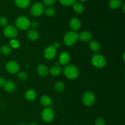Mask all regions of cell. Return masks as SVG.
<instances>
[{
  "mask_svg": "<svg viewBox=\"0 0 125 125\" xmlns=\"http://www.w3.org/2000/svg\"><path fill=\"white\" fill-rule=\"evenodd\" d=\"M63 74L67 78L70 79H74L79 75L78 70L75 66L73 65H69L66 66L63 68Z\"/></svg>",
  "mask_w": 125,
  "mask_h": 125,
  "instance_id": "obj_1",
  "label": "cell"
},
{
  "mask_svg": "<svg viewBox=\"0 0 125 125\" xmlns=\"http://www.w3.org/2000/svg\"><path fill=\"white\" fill-rule=\"evenodd\" d=\"M15 25L18 29L25 31L29 29L31 26V21L27 17L21 16L18 17L15 20Z\"/></svg>",
  "mask_w": 125,
  "mask_h": 125,
  "instance_id": "obj_2",
  "label": "cell"
},
{
  "mask_svg": "<svg viewBox=\"0 0 125 125\" xmlns=\"http://www.w3.org/2000/svg\"><path fill=\"white\" fill-rule=\"evenodd\" d=\"M78 39V34L74 31H70L65 35L63 42L67 46H72L77 42Z\"/></svg>",
  "mask_w": 125,
  "mask_h": 125,
  "instance_id": "obj_3",
  "label": "cell"
},
{
  "mask_svg": "<svg viewBox=\"0 0 125 125\" xmlns=\"http://www.w3.org/2000/svg\"><path fill=\"white\" fill-rule=\"evenodd\" d=\"M92 62L94 67L98 68H103L106 65V61L101 54H95L92 59Z\"/></svg>",
  "mask_w": 125,
  "mask_h": 125,
  "instance_id": "obj_4",
  "label": "cell"
},
{
  "mask_svg": "<svg viewBox=\"0 0 125 125\" xmlns=\"http://www.w3.org/2000/svg\"><path fill=\"white\" fill-rule=\"evenodd\" d=\"M42 118L46 123H51L54 118V113L53 110L50 107L44 109L42 112Z\"/></svg>",
  "mask_w": 125,
  "mask_h": 125,
  "instance_id": "obj_5",
  "label": "cell"
},
{
  "mask_svg": "<svg viewBox=\"0 0 125 125\" xmlns=\"http://www.w3.org/2000/svg\"><path fill=\"white\" fill-rule=\"evenodd\" d=\"M45 11L43 5L40 2L35 3L31 8V13L34 17L42 15Z\"/></svg>",
  "mask_w": 125,
  "mask_h": 125,
  "instance_id": "obj_6",
  "label": "cell"
},
{
  "mask_svg": "<svg viewBox=\"0 0 125 125\" xmlns=\"http://www.w3.org/2000/svg\"><path fill=\"white\" fill-rule=\"evenodd\" d=\"M3 32L5 36L10 38V39H13V38L16 37L18 35L17 29L13 26L11 25L6 26L4 29Z\"/></svg>",
  "mask_w": 125,
  "mask_h": 125,
  "instance_id": "obj_7",
  "label": "cell"
},
{
  "mask_svg": "<svg viewBox=\"0 0 125 125\" xmlns=\"http://www.w3.org/2000/svg\"><path fill=\"white\" fill-rule=\"evenodd\" d=\"M95 97L94 94L90 92H87L85 93L83 95V103L87 106H91L95 103Z\"/></svg>",
  "mask_w": 125,
  "mask_h": 125,
  "instance_id": "obj_8",
  "label": "cell"
},
{
  "mask_svg": "<svg viewBox=\"0 0 125 125\" xmlns=\"http://www.w3.org/2000/svg\"><path fill=\"white\" fill-rule=\"evenodd\" d=\"M56 49L52 45L49 46L44 51V56L47 60H51L56 56Z\"/></svg>",
  "mask_w": 125,
  "mask_h": 125,
  "instance_id": "obj_9",
  "label": "cell"
},
{
  "mask_svg": "<svg viewBox=\"0 0 125 125\" xmlns=\"http://www.w3.org/2000/svg\"><path fill=\"white\" fill-rule=\"evenodd\" d=\"M6 69L10 73L15 74L19 70V65L15 61H10L6 64Z\"/></svg>",
  "mask_w": 125,
  "mask_h": 125,
  "instance_id": "obj_10",
  "label": "cell"
},
{
  "mask_svg": "<svg viewBox=\"0 0 125 125\" xmlns=\"http://www.w3.org/2000/svg\"><path fill=\"white\" fill-rule=\"evenodd\" d=\"M92 39V35L91 33L89 31H84L78 34V39L81 40L84 42H90Z\"/></svg>",
  "mask_w": 125,
  "mask_h": 125,
  "instance_id": "obj_11",
  "label": "cell"
},
{
  "mask_svg": "<svg viewBox=\"0 0 125 125\" xmlns=\"http://www.w3.org/2000/svg\"><path fill=\"white\" fill-rule=\"evenodd\" d=\"M70 61V56L67 52H63L59 56V63L62 65H65L69 63Z\"/></svg>",
  "mask_w": 125,
  "mask_h": 125,
  "instance_id": "obj_12",
  "label": "cell"
},
{
  "mask_svg": "<svg viewBox=\"0 0 125 125\" xmlns=\"http://www.w3.org/2000/svg\"><path fill=\"white\" fill-rule=\"evenodd\" d=\"M49 72H50V70H49L47 66L45 65H40L38 66L37 73L40 76H46L48 74Z\"/></svg>",
  "mask_w": 125,
  "mask_h": 125,
  "instance_id": "obj_13",
  "label": "cell"
},
{
  "mask_svg": "<svg viewBox=\"0 0 125 125\" xmlns=\"http://www.w3.org/2000/svg\"><path fill=\"white\" fill-rule=\"evenodd\" d=\"M70 26L71 28L74 31H78L81 28V23L78 18H72L71 20L70 21Z\"/></svg>",
  "mask_w": 125,
  "mask_h": 125,
  "instance_id": "obj_14",
  "label": "cell"
},
{
  "mask_svg": "<svg viewBox=\"0 0 125 125\" xmlns=\"http://www.w3.org/2000/svg\"><path fill=\"white\" fill-rule=\"evenodd\" d=\"M4 89L6 92H13V91L15 89V84L12 81H6V84H5L4 86L3 87Z\"/></svg>",
  "mask_w": 125,
  "mask_h": 125,
  "instance_id": "obj_15",
  "label": "cell"
},
{
  "mask_svg": "<svg viewBox=\"0 0 125 125\" xmlns=\"http://www.w3.org/2000/svg\"><path fill=\"white\" fill-rule=\"evenodd\" d=\"M15 4L21 9H25L30 4V0H15Z\"/></svg>",
  "mask_w": 125,
  "mask_h": 125,
  "instance_id": "obj_16",
  "label": "cell"
},
{
  "mask_svg": "<svg viewBox=\"0 0 125 125\" xmlns=\"http://www.w3.org/2000/svg\"><path fill=\"white\" fill-rule=\"evenodd\" d=\"M28 36L31 40L35 41L39 39V32L34 29H31L28 31Z\"/></svg>",
  "mask_w": 125,
  "mask_h": 125,
  "instance_id": "obj_17",
  "label": "cell"
},
{
  "mask_svg": "<svg viewBox=\"0 0 125 125\" xmlns=\"http://www.w3.org/2000/svg\"><path fill=\"white\" fill-rule=\"evenodd\" d=\"M40 103L43 106L48 107V106H51V103H52V100H51V98L48 95H43L40 98Z\"/></svg>",
  "mask_w": 125,
  "mask_h": 125,
  "instance_id": "obj_18",
  "label": "cell"
},
{
  "mask_svg": "<svg viewBox=\"0 0 125 125\" xmlns=\"http://www.w3.org/2000/svg\"><path fill=\"white\" fill-rule=\"evenodd\" d=\"M25 97L27 100L29 101H34L36 98V93L34 90H28L26 92Z\"/></svg>",
  "mask_w": 125,
  "mask_h": 125,
  "instance_id": "obj_19",
  "label": "cell"
},
{
  "mask_svg": "<svg viewBox=\"0 0 125 125\" xmlns=\"http://www.w3.org/2000/svg\"><path fill=\"white\" fill-rule=\"evenodd\" d=\"M122 4V0H111L109 1V5L110 8L112 9H117L118 7H120Z\"/></svg>",
  "mask_w": 125,
  "mask_h": 125,
  "instance_id": "obj_20",
  "label": "cell"
},
{
  "mask_svg": "<svg viewBox=\"0 0 125 125\" xmlns=\"http://www.w3.org/2000/svg\"><path fill=\"white\" fill-rule=\"evenodd\" d=\"M89 46H90V50L95 52L100 51V48H101L100 43L96 41H92L89 44Z\"/></svg>",
  "mask_w": 125,
  "mask_h": 125,
  "instance_id": "obj_21",
  "label": "cell"
},
{
  "mask_svg": "<svg viewBox=\"0 0 125 125\" xmlns=\"http://www.w3.org/2000/svg\"><path fill=\"white\" fill-rule=\"evenodd\" d=\"M73 10L77 13H81L84 11V7L83 5L79 2H75L73 4Z\"/></svg>",
  "mask_w": 125,
  "mask_h": 125,
  "instance_id": "obj_22",
  "label": "cell"
},
{
  "mask_svg": "<svg viewBox=\"0 0 125 125\" xmlns=\"http://www.w3.org/2000/svg\"><path fill=\"white\" fill-rule=\"evenodd\" d=\"M50 73L52 76H58L61 73V68L59 66L54 65L51 67L50 70Z\"/></svg>",
  "mask_w": 125,
  "mask_h": 125,
  "instance_id": "obj_23",
  "label": "cell"
},
{
  "mask_svg": "<svg viewBox=\"0 0 125 125\" xmlns=\"http://www.w3.org/2000/svg\"><path fill=\"white\" fill-rule=\"evenodd\" d=\"M65 84L62 82H58L54 85V90L56 92L61 93L64 90Z\"/></svg>",
  "mask_w": 125,
  "mask_h": 125,
  "instance_id": "obj_24",
  "label": "cell"
},
{
  "mask_svg": "<svg viewBox=\"0 0 125 125\" xmlns=\"http://www.w3.org/2000/svg\"><path fill=\"white\" fill-rule=\"evenodd\" d=\"M0 51H1V52L2 54L7 56V55H9L11 53L12 48L10 46H7V45H4V46H2L0 48Z\"/></svg>",
  "mask_w": 125,
  "mask_h": 125,
  "instance_id": "obj_25",
  "label": "cell"
},
{
  "mask_svg": "<svg viewBox=\"0 0 125 125\" xmlns=\"http://www.w3.org/2000/svg\"><path fill=\"white\" fill-rule=\"evenodd\" d=\"M59 1L63 6H70L74 4L76 2V0H59Z\"/></svg>",
  "mask_w": 125,
  "mask_h": 125,
  "instance_id": "obj_26",
  "label": "cell"
},
{
  "mask_svg": "<svg viewBox=\"0 0 125 125\" xmlns=\"http://www.w3.org/2000/svg\"><path fill=\"white\" fill-rule=\"evenodd\" d=\"M17 78L20 81H25L28 78V75L25 72H19L17 74Z\"/></svg>",
  "mask_w": 125,
  "mask_h": 125,
  "instance_id": "obj_27",
  "label": "cell"
},
{
  "mask_svg": "<svg viewBox=\"0 0 125 125\" xmlns=\"http://www.w3.org/2000/svg\"><path fill=\"white\" fill-rule=\"evenodd\" d=\"M55 9L53 7H48L45 10V13L48 17H52L55 14Z\"/></svg>",
  "mask_w": 125,
  "mask_h": 125,
  "instance_id": "obj_28",
  "label": "cell"
},
{
  "mask_svg": "<svg viewBox=\"0 0 125 125\" xmlns=\"http://www.w3.org/2000/svg\"><path fill=\"white\" fill-rule=\"evenodd\" d=\"M95 125H106V123L103 118H98L95 120Z\"/></svg>",
  "mask_w": 125,
  "mask_h": 125,
  "instance_id": "obj_29",
  "label": "cell"
},
{
  "mask_svg": "<svg viewBox=\"0 0 125 125\" xmlns=\"http://www.w3.org/2000/svg\"><path fill=\"white\" fill-rule=\"evenodd\" d=\"M7 23H8V21L6 17H2L0 18V25L2 26H7Z\"/></svg>",
  "mask_w": 125,
  "mask_h": 125,
  "instance_id": "obj_30",
  "label": "cell"
},
{
  "mask_svg": "<svg viewBox=\"0 0 125 125\" xmlns=\"http://www.w3.org/2000/svg\"><path fill=\"white\" fill-rule=\"evenodd\" d=\"M43 4L46 6H51L54 4L56 0H43Z\"/></svg>",
  "mask_w": 125,
  "mask_h": 125,
  "instance_id": "obj_31",
  "label": "cell"
},
{
  "mask_svg": "<svg viewBox=\"0 0 125 125\" xmlns=\"http://www.w3.org/2000/svg\"><path fill=\"white\" fill-rule=\"evenodd\" d=\"M10 45L12 46V47L13 48H15V49H16V48H17L19 47V43H18V42H17V40H11L10 42Z\"/></svg>",
  "mask_w": 125,
  "mask_h": 125,
  "instance_id": "obj_32",
  "label": "cell"
},
{
  "mask_svg": "<svg viewBox=\"0 0 125 125\" xmlns=\"http://www.w3.org/2000/svg\"><path fill=\"white\" fill-rule=\"evenodd\" d=\"M6 81L4 78L0 77V87H3L4 86L5 84H6Z\"/></svg>",
  "mask_w": 125,
  "mask_h": 125,
  "instance_id": "obj_33",
  "label": "cell"
},
{
  "mask_svg": "<svg viewBox=\"0 0 125 125\" xmlns=\"http://www.w3.org/2000/svg\"><path fill=\"white\" fill-rule=\"evenodd\" d=\"M31 26L34 28H37L38 26V22L37 21H33L32 23H31Z\"/></svg>",
  "mask_w": 125,
  "mask_h": 125,
  "instance_id": "obj_34",
  "label": "cell"
},
{
  "mask_svg": "<svg viewBox=\"0 0 125 125\" xmlns=\"http://www.w3.org/2000/svg\"><path fill=\"white\" fill-rule=\"evenodd\" d=\"M52 46H53L55 48L57 49L60 46V43L59 42H56L54 44V45H52Z\"/></svg>",
  "mask_w": 125,
  "mask_h": 125,
  "instance_id": "obj_35",
  "label": "cell"
},
{
  "mask_svg": "<svg viewBox=\"0 0 125 125\" xmlns=\"http://www.w3.org/2000/svg\"><path fill=\"white\" fill-rule=\"evenodd\" d=\"M122 11H123V13H125V5L123 4L122 6Z\"/></svg>",
  "mask_w": 125,
  "mask_h": 125,
  "instance_id": "obj_36",
  "label": "cell"
},
{
  "mask_svg": "<svg viewBox=\"0 0 125 125\" xmlns=\"http://www.w3.org/2000/svg\"><path fill=\"white\" fill-rule=\"evenodd\" d=\"M79 1H81V2H84V1H87V0H79Z\"/></svg>",
  "mask_w": 125,
  "mask_h": 125,
  "instance_id": "obj_37",
  "label": "cell"
},
{
  "mask_svg": "<svg viewBox=\"0 0 125 125\" xmlns=\"http://www.w3.org/2000/svg\"><path fill=\"white\" fill-rule=\"evenodd\" d=\"M29 125H37L35 124V123H32V124H30Z\"/></svg>",
  "mask_w": 125,
  "mask_h": 125,
  "instance_id": "obj_38",
  "label": "cell"
},
{
  "mask_svg": "<svg viewBox=\"0 0 125 125\" xmlns=\"http://www.w3.org/2000/svg\"><path fill=\"white\" fill-rule=\"evenodd\" d=\"M24 125V124H21V125Z\"/></svg>",
  "mask_w": 125,
  "mask_h": 125,
  "instance_id": "obj_39",
  "label": "cell"
}]
</instances>
